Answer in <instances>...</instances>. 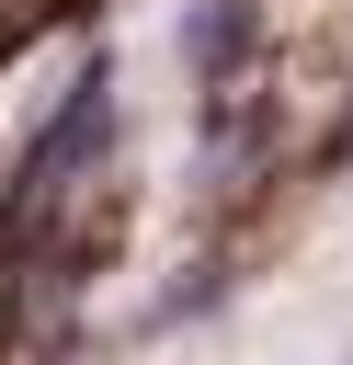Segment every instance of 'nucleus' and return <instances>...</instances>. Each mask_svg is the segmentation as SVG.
I'll use <instances>...</instances> for the list:
<instances>
[{"label": "nucleus", "mask_w": 353, "mask_h": 365, "mask_svg": "<svg viewBox=\"0 0 353 365\" xmlns=\"http://www.w3.org/2000/svg\"><path fill=\"white\" fill-rule=\"evenodd\" d=\"M102 137H114V57H91V68L68 80V103L34 125L23 171H11V205H0V240H11V251H23V240H46V217L68 205V171H91V160H102Z\"/></svg>", "instance_id": "obj_1"}, {"label": "nucleus", "mask_w": 353, "mask_h": 365, "mask_svg": "<svg viewBox=\"0 0 353 365\" xmlns=\"http://www.w3.org/2000/svg\"><path fill=\"white\" fill-rule=\"evenodd\" d=\"M182 46H194L205 80H228V57H251V0H205V11L182 23Z\"/></svg>", "instance_id": "obj_2"}]
</instances>
